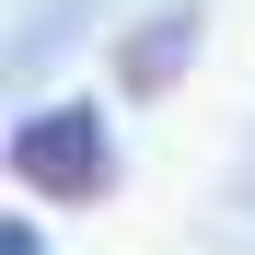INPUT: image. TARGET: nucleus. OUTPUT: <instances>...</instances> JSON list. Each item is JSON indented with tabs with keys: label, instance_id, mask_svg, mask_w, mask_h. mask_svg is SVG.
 I'll use <instances>...</instances> for the list:
<instances>
[{
	"label": "nucleus",
	"instance_id": "obj_3",
	"mask_svg": "<svg viewBox=\"0 0 255 255\" xmlns=\"http://www.w3.org/2000/svg\"><path fill=\"white\" fill-rule=\"evenodd\" d=\"M244 162H255V151H244ZM244 197H255V174H244Z\"/></svg>",
	"mask_w": 255,
	"mask_h": 255
},
{
	"label": "nucleus",
	"instance_id": "obj_2",
	"mask_svg": "<svg viewBox=\"0 0 255 255\" xmlns=\"http://www.w3.org/2000/svg\"><path fill=\"white\" fill-rule=\"evenodd\" d=\"M197 35H209V0H151V12L116 35V58H105V70H116V93H128V105H162V93L186 81Z\"/></svg>",
	"mask_w": 255,
	"mask_h": 255
},
{
	"label": "nucleus",
	"instance_id": "obj_1",
	"mask_svg": "<svg viewBox=\"0 0 255 255\" xmlns=\"http://www.w3.org/2000/svg\"><path fill=\"white\" fill-rule=\"evenodd\" d=\"M0 162H12L23 197H47V209H93V197H116V116H105L93 93H70V105H23L12 139H0Z\"/></svg>",
	"mask_w": 255,
	"mask_h": 255
}]
</instances>
